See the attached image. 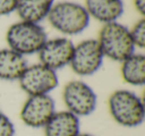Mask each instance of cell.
<instances>
[{"label": "cell", "instance_id": "6", "mask_svg": "<svg viewBox=\"0 0 145 136\" xmlns=\"http://www.w3.org/2000/svg\"><path fill=\"white\" fill-rule=\"evenodd\" d=\"M18 82L20 88L28 96L43 95L49 94L58 86L59 78L56 71L40 63L27 66Z\"/></svg>", "mask_w": 145, "mask_h": 136}, {"label": "cell", "instance_id": "14", "mask_svg": "<svg viewBox=\"0 0 145 136\" xmlns=\"http://www.w3.org/2000/svg\"><path fill=\"white\" fill-rule=\"evenodd\" d=\"M122 80L133 86H141L145 84V56L135 54L121 62L120 69Z\"/></svg>", "mask_w": 145, "mask_h": 136}, {"label": "cell", "instance_id": "5", "mask_svg": "<svg viewBox=\"0 0 145 136\" xmlns=\"http://www.w3.org/2000/svg\"><path fill=\"white\" fill-rule=\"evenodd\" d=\"M62 97L66 110L79 118L91 115L97 109V94L83 80L69 82L64 86Z\"/></svg>", "mask_w": 145, "mask_h": 136}, {"label": "cell", "instance_id": "3", "mask_svg": "<svg viewBox=\"0 0 145 136\" xmlns=\"http://www.w3.org/2000/svg\"><path fill=\"white\" fill-rule=\"evenodd\" d=\"M47 40V34L42 26L25 21L11 25L6 33L9 49L22 56L39 53Z\"/></svg>", "mask_w": 145, "mask_h": 136}, {"label": "cell", "instance_id": "4", "mask_svg": "<svg viewBox=\"0 0 145 136\" xmlns=\"http://www.w3.org/2000/svg\"><path fill=\"white\" fill-rule=\"evenodd\" d=\"M48 20L53 28L65 35H78L89 24V15L82 5L60 2L52 7Z\"/></svg>", "mask_w": 145, "mask_h": 136}, {"label": "cell", "instance_id": "19", "mask_svg": "<svg viewBox=\"0 0 145 136\" xmlns=\"http://www.w3.org/2000/svg\"><path fill=\"white\" fill-rule=\"evenodd\" d=\"M78 136H95V135H93L91 133H87V132H81Z\"/></svg>", "mask_w": 145, "mask_h": 136}, {"label": "cell", "instance_id": "12", "mask_svg": "<svg viewBox=\"0 0 145 136\" xmlns=\"http://www.w3.org/2000/svg\"><path fill=\"white\" fill-rule=\"evenodd\" d=\"M24 56L11 49L0 50V78L4 80H18L27 68Z\"/></svg>", "mask_w": 145, "mask_h": 136}, {"label": "cell", "instance_id": "2", "mask_svg": "<svg viewBox=\"0 0 145 136\" xmlns=\"http://www.w3.org/2000/svg\"><path fill=\"white\" fill-rule=\"evenodd\" d=\"M103 56L116 62H122L134 53L135 46L129 29L118 22L105 24L97 39Z\"/></svg>", "mask_w": 145, "mask_h": 136}, {"label": "cell", "instance_id": "7", "mask_svg": "<svg viewBox=\"0 0 145 136\" xmlns=\"http://www.w3.org/2000/svg\"><path fill=\"white\" fill-rule=\"evenodd\" d=\"M103 53L97 39H88L75 46L70 66L72 72L81 76H91L101 69Z\"/></svg>", "mask_w": 145, "mask_h": 136}, {"label": "cell", "instance_id": "13", "mask_svg": "<svg viewBox=\"0 0 145 136\" xmlns=\"http://www.w3.org/2000/svg\"><path fill=\"white\" fill-rule=\"evenodd\" d=\"M54 0H17L16 11L22 21L38 24L48 16Z\"/></svg>", "mask_w": 145, "mask_h": 136}, {"label": "cell", "instance_id": "11", "mask_svg": "<svg viewBox=\"0 0 145 136\" xmlns=\"http://www.w3.org/2000/svg\"><path fill=\"white\" fill-rule=\"evenodd\" d=\"M86 9L89 16L101 23L116 22L123 13L122 0H86Z\"/></svg>", "mask_w": 145, "mask_h": 136}, {"label": "cell", "instance_id": "15", "mask_svg": "<svg viewBox=\"0 0 145 136\" xmlns=\"http://www.w3.org/2000/svg\"><path fill=\"white\" fill-rule=\"evenodd\" d=\"M130 37L132 39V42L135 47H138L140 49H143L145 46V20L140 19L137 21L131 30H129Z\"/></svg>", "mask_w": 145, "mask_h": 136}, {"label": "cell", "instance_id": "18", "mask_svg": "<svg viewBox=\"0 0 145 136\" xmlns=\"http://www.w3.org/2000/svg\"><path fill=\"white\" fill-rule=\"evenodd\" d=\"M134 6L136 10L140 13L141 15L145 14V0H133Z\"/></svg>", "mask_w": 145, "mask_h": 136}, {"label": "cell", "instance_id": "9", "mask_svg": "<svg viewBox=\"0 0 145 136\" xmlns=\"http://www.w3.org/2000/svg\"><path fill=\"white\" fill-rule=\"evenodd\" d=\"M75 45L68 38H55L47 40L39 51L40 63L54 71L70 64Z\"/></svg>", "mask_w": 145, "mask_h": 136}, {"label": "cell", "instance_id": "1", "mask_svg": "<svg viewBox=\"0 0 145 136\" xmlns=\"http://www.w3.org/2000/svg\"><path fill=\"white\" fill-rule=\"evenodd\" d=\"M107 107L111 118L123 127H137L144 122V102L131 90H114L108 97Z\"/></svg>", "mask_w": 145, "mask_h": 136}, {"label": "cell", "instance_id": "10", "mask_svg": "<svg viewBox=\"0 0 145 136\" xmlns=\"http://www.w3.org/2000/svg\"><path fill=\"white\" fill-rule=\"evenodd\" d=\"M43 130L44 136H78L81 133V121L68 110H60L55 112Z\"/></svg>", "mask_w": 145, "mask_h": 136}, {"label": "cell", "instance_id": "16", "mask_svg": "<svg viewBox=\"0 0 145 136\" xmlns=\"http://www.w3.org/2000/svg\"><path fill=\"white\" fill-rule=\"evenodd\" d=\"M16 129L12 119L0 110V136H15Z\"/></svg>", "mask_w": 145, "mask_h": 136}, {"label": "cell", "instance_id": "17", "mask_svg": "<svg viewBox=\"0 0 145 136\" xmlns=\"http://www.w3.org/2000/svg\"><path fill=\"white\" fill-rule=\"evenodd\" d=\"M17 0H0V16L8 15L16 10Z\"/></svg>", "mask_w": 145, "mask_h": 136}, {"label": "cell", "instance_id": "8", "mask_svg": "<svg viewBox=\"0 0 145 136\" xmlns=\"http://www.w3.org/2000/svg\"><path fill=\"white\" fill-rule=\"evenodd\" d=\"M56 111V103L50 94L30 95L23 103L19 116L28 127L43 128Z\"/></svg>", "mask_w": 145, "mask_h": 136}]
</instances>
